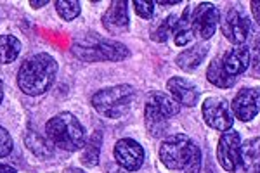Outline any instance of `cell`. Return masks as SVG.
Instances as JSON below:
<instances>
[{"mask_svg":"<svg viewBox=\"0 0 260 173\" xmlns=\"http://www.w3.org/2000/svg\"><path fill=\"white\" fill-rule=\"evenodd\" d=\"M113 154H115L116 163L127 171H137L142 166L144 158H146L142 146L130 137L120 139V141L115 144Z\"/></svg>","mask_w":260,"mask_h":173,"instance_id":"30bf717a","label":"cell"},{"mask_svg":"<svg viewBox=\"0 0 260 173\" xmlns=\"http://www.w3.org/2000/svg\"><path fill=\"white\" fill-rule=\"evenodd\" d=\"M220 28L224 37L233 45H245L246 39L250 37V19L240 6L229 7L222 19Z\"/></svg>","mask_w":260,"mask_h":173,"instance_id":"ba28073f","label":"cell"},{"mask_svg":"<svg viewBox=\"0 0 260 173\" xmlns=\"http://www.w3.org/2000/svg\"><path fill=\"white\" fill-rule=\"evenodd\" d=\"M191 16H192V7L187 6L184 9L182 16L179 18V23L175 26V31H174V40H175V45L179 47H186L187 44H191L192 37V28H191Z\"/></svg>","mask_w":260,"mask_h":173,"instance_id":"44dd1931","label":"cell"},{"mask_svg":"<svg viewBox=\"0 0 260 173\" xmlns=\"http://www.w3.org/2000/svg\"><path fill=\"white\" fill-rule=\"evenodd\" d=\"M222 66H224V70L234 78H236L238 75L245 73L246 67L250 66L248 47H246V45H236V47L229 49L228 52L222 56Z\"/></svg>","mask_w":260,"mask_h":173,"instance_id":"5bb4252c","label":"cell"},{"mask_svg":"<svg viewBox=\"0 0 260 173\" xmlns=\"http://www.w3.org/2000/svg\"><path fill=\"white\" fill-rule=\"evenodd\" d=\"M75 57L85 62H118L130 57V50L121 42L104 39L98 33H87L71 45Z\"/></svg>","mask_w":260,"mask_h":173,"instance_id":"3957f363","label":"cell"},{"mask_svg":"<svg viewBox=\"0 0 260 173\" xmlns=\"http://www.w3.org/2000/svg\"><path fill=\"white\" fill-rule=\"evenodd\" d=\"M134 6V11H136V14L139 16L142 19H149L153 18V12H154V4L153 2H142V0H134L132 2Z\"/></svg>","mask_w":260,"mask_h":173,"instance_id":"4316f807","label":"cell"},{"mask_svg":"<svg viewBox=\"0 0 260 173\" xmlns=\"http://www.w3.org/2000/svg\"><path fill=\"white\" fill-rule=\"evenodd\" d=\"M0 173H16V168H12L11 164L0 163Z\"/></svg>","mask_w":260,"mask_h":173,"instance_id":"f546056e","label":"cell"},{"mask_svg":"<svg viewBox=\"0 0 260 173\" xmlns=\"http://www.w3.org/2000/svg\"><path fill=\"white\" fill-rule=\"evenodd\" d=\"M234 118L241 121H251L260 113V88H241L231 104Z\"/></svg>","mask_w":260,"mask_h":173,"instance_id":"8fae6325","label":"cell"},{"mask_svg":"<svg viewBox=\"0 0 260 173\" xmlns=\"http://www.w3.org/2000/svg\"><path fill=\"white\" fill-rule=\"evenodd\" d=\"M21 52V42L14 35H0V64H11Z\"/></svg>","mask_w":260,"mask_h":173,"instance_id":"603a6c76","label":"cell"},{"mask_svg":"<svg viewBox=\"0 0 260 173\" xmlns=\"http://www.w3.org/2000/svg\"><path fill=\"white\" fill-rule=\"evenodd\" d=\"M24 144H26V147L37 158L47 159L52 156V147H50L52 142L49 139H44L42 135H39L35 130H28V133L24 135Z\"/></svg>","mask_w":260,"mask_h":173,"instance_id":"7402d4cb","label":"cell"},{"mask_svg":"<svg viewBox=\"0 0 260 173\" xmlns=\"http://www.w3.org/2000/svg\"><path fill=\"white\" fill-rule=\"evenodd\" d=\"M12 147H14V142H12L11 133L4 126H0V158L9 156L12 153Z\"/></svg>","mask_w":260,"mask_h":173,"instance_id":"484cf974","label":"cell"},{"mask_svg":"<svg viewBox=\"0 0 260 173\" xmlns=\"http://www.w3.org/2000/svg\"><path fill=\"white\" fill-rule=\"evenodd\" d=\"M241 154V137L236 130H228L220 135L219 146H217V161L225 171H236L240 166Z\"/></svg>","mask_w":260,"mask_h":173,"instance_id":"9c48e42d","label":"cell"},{"mask_svg":"<svg viewBox=\"0 0 260 173\" xmlns=\"http://www.w3.org/2000/svg\"><path fill=\"white\" fill-rule=\"evenodd\" d=\"M207 54H208V45L205 42H200V44L192 45L191 49L182 50L177 56V59H175V62H177L180 70L189 73V71H194L196 67L201 66V62L205 61Z\"/></svg>","mask_w":260,"mask_h":173,"instance_id":"2e32d148","label":"cell"},{"mask_svg":"<svg viewBox=\"0 0 260 173\" xmlns=\"http://www.w3.org/2000/svg\"><path fill=\"white\" fill-rule=\"evenodd\" d=\"M101 146H103V132L95 130V132L90 135L89 141L85 142L83 149H82L80 161H82L83 166H87V168L98 166L99 156H101Z\"/></svg>","mask_w":260,"mask_h":173,"instance_id":"ac0fdd59","label":"cell"},{"mask_svg":"<svg viewBox=\"0 0 260 173\" xmlns=\"http://www.w3.org/2000/svg\"><path fill=\"white\" fill-rule=\"evenodd\" d=\"M158 154L160 161L169 170H182L186 173L201 171L200 147L184 133H174L163 139Z\"/></svg>","mask_w":260,"mask_h":173,"instance_id":"7a4b0ae2","label":"cell"},{"mask_svg":"<svg viewBox=\"0 0 260 173\" xmlns=\"http://www.w3.org/2000/svg\"><path fill=\"white\" fill-rule=\"evenodd\" d=\"M146 104H149V106H153L156 111H160L163 116H167L170 120V118L177 116L180 113V104L177 100L174 99L172 95L169 94H163V92H151L148 95V100H146Z\"/></svg>","mask_w":260,"mask_h":173,"instance_id":"e0dca14e","label":"cell"},{"mask_svg":"<svg viewBox=\"0 0 260 173\" xmlns=\"http://www.w3.org/2000/svg\"><path fill=\"white\" fill-rule=\"evenodd\" d=\"M177 23H179V18H177L175 14L167 16V18L163 19L160 24H158V28L153 31L151 39H153L154 42H158V44H163V42H167V40H169V37H170V35H174Z\"/></svg>","mask_w":260,"mask_h":173,"instance_id":"cb8c5ba5","label":"cell"},{"mask_svg":"<svg viewBox=\"0 0 260 173\" xmlns=\"http://www.w3.org/2000/svg\"><path fill=\"white\" fill-rule=\"evenodd\" d=\"M2 99H4V83L0 80V104H2Z\"/></svg>","mask_w":260,"mask_h":173,"instance_id":"d6a6232c","label":"cell"},{"mask_svg":"<svg viewBox=\"0 0 260 173\" xmlns=\"http://www.w3.org/2000/svg\"><path fill=\"white\" fill-rule=\"evenodd\" d=\"M57 75V61L47 52L33 54L19 66L18 87L26 95H42L52 87Z\"/></svg>","mask_w":260,"mask_h":173,"instance_id":"6da1fadb","label":"cell"},{"mask_svg":"<svg viewBox=\"0 0 260 173\" xmlns=\"http://www.w3.org/2000/svg\"><path fill=\"white\" fill-rule=\"evenodd\" d=\"M240 164L245 173H260V137H251L241 144Z\"/></svg>","mask_w":260,"mask_h":173,"instance_id":"9a60e30c","label":"cell"},{"mask_svg":"<svg viewBox=\"0 0 260 173\" xmlns=\"http://www.w3.org/2000/svg\"><path fill=\"white\" fill-rule=\"evenodd\" d=\"M250 7H251V14H253L255 21H257V24L260 26V0H251Z\"/></svg>","mask_w":260,"mask_h":173,"instance_id":"83f0119b","label":"cell"},{"mask_svg":"<svg viewBox=\"0 0 260 173\" xmlns=\"http://www.w3.org/2000/svg\"><path fill=\"white\" fill-rule=\"evenodd\" d=\"M64 173H85V171L80 170V168H75V166H71V168H66Z\"/></svg>","mask_w":260,"mask_h":173,"instance_id":"1f68e13d","label":"cell"},{"mask_svg":"<svg viewBox=\"0 0 260 173\" xmlns=\"http://www.w3.org/2000/svg\"><path fill=\"white\" fill-rule=\"evenodd\" d=\"M158 6H165V7H169V6H177V0H172V2H163V0H158Z\"/></svg>","mask_w":260,"mask_h":173,"instance_id":"4dcf8cb0","label":"cell"},{"mask_svg":"<svg viewBox=\"0 0 260 173\" xmlns=\"http://www.w3.org/2000/svg\"><path fill=\"white\" fill-rule=\"evenodd\" d=\"M45 135L52 142V146L68 151V153L82 151L87 142L85 128L80 120L68 111L57 113L56 116L50 118L45 123Z\"/></svg>","mask_w":260,"mask_h":173,"instance_id":"277c9868","label":"cell"},{"mask_svg":"<svg viewBox=\"0 0 260 173\" xmlns=\"http://www.w3.org/2000/svg\"><path fill=\"white\" fill-rule=\"evenodd\" d=\"M201 115H203L205 123L213 130H219V132H228L234 125L233 109L220 97L205 99L203 106H201Z\"/></svg>","mask_w":260,"mask_h":173,"instance_id":"52a82bcc","label":"cell"},{"mask_svg":"<svg viewBox=\"0 0 260 173\" xmlns=\"http://www.w3.org/2000/svg\"><path fill=\"white\" fill-rule=\"evenodd\" d=\"M54 6H56L57 14H59L64 21L77 19L82 12V6H80V2H77V0H56Z\"/></svg>","mask_w":260,"mask_h":173,"instance_id":"d4e9b609","label":"cell"},{"mask_svg":"<svg viewBox=\"0 0 260 173\" xmlns=\"http://www.w3.org/2000/svg\"><path fill=\"white\" fill-rule=\"evenodd\" d=\"M49 0H30V6L33 7V9H40V7L47 6Z\"/></svg>","mask_w":260,"mask_h":173,"instance_id":"f1b7e54d","label":"cell"},{"mask_svg":"<svg viewBox=\"0 0 260 173\" xmlns=\"http://www.w3.org/2000/svg\"><path fill=\"white\" fill-rule=\"evenodd\" d=\"M207 80L212 85L219 87V88H231L236 83V78L231 77L228 71L222 66V57L213 59V61L207 67Z\"/></svg>","mask_w":260,"mask_h":173,"instance_id":"ffe728a7","label":"cell"},{"mask_svg":"<svg viewBox=\"0 0 260 173\" xmlns=\"http://www.w3.org/2000/svg\"><path fill=\"white\" fill-rule=\"evenodd\" d=\"M167 90L174 97L180 106L186 108H194L200 100V90L194 83H191L189 80L180 78V77H172L167 82Z\"/></svg>","mask_w":260,"mask_h":173,"instance_id":"4fadbf2b","label":"cell"},{"mask_svg":"<svg viewBox=\"0 0 260 173\" xmlns=\"http://www.w3.org/2000/svg\"><path fill=\"white\" fill-rule=\"evenodd\" d=\"M144 123L148 132L153 137H163L167 130H169V118L163 116L160 111H156L149 104H146L144 108Z\"/></svg>","mask_w":260,"mask_h":173,"instance_id":"d6986e66","label":"cell"},{"mask_svg":"<svg viewBox=\"0 0 260 173\" xmlns=\"http://www.w3.org/2000/svg\"><path fill=\"white\" fill-rule=\"evenodd\" d=\"M134 100H136V88L132 85H127V83H120V85H113L95 92L92 95L90 102L92 108L101 116L110 118V120H118L130 111Z\"/></svg>","mask_w":260,"mask_h":173,"instance_id":"5b68a950","label":"cell"},{"mask_svg":"<svg viewBox=\"0 0 260 173\" xmlns=\"http://www.w3.org/2000/svg\"><path fill=\"white\" fill-rule=\"evenodd\" d=\"M103 26L111 35H120L128 29V11L125 0H113L103 14Z\"/></svg>","mask_w":260,"mask_h":173,"instance_id":"7c38bea8","label":"cell"},{"mask_svg":"<svg viewBox=\"0 0 260 173\" xmlns=\"http://www.w3.org/2000/svg\"><path fill=\"white\" fill-rule=\"evenodd\" d=\"M220 21V12L212 2H201L192 7L191 28L194 37L201 40H210L217 31Z\"/></svg>","mask_w":260,"mask_h":173,"instance_id":"8992f818","label":"cell"}]
</instances>
